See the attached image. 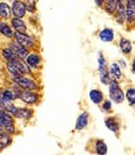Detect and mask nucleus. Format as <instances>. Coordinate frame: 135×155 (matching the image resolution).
<instances>
[{"label":"nucleus","instance_id":"obj_26","mask_svg":"<svg viewBox=\"0 0 135 155\" xmlns=\"http://www.w3.org/2000/svg\"><path fill=\"white\" fill-rule=\"evenodd\" d=\"M125 98L130 105H135V89L129 88L125 92Z\"/></svg>","mask_w":135,"mask_h":155},{"label":"nucleus","instance_id":"obj_32","mask_svg":"<svg viewBox=\"0 0 135 155\" xmlns=\"http://www.w3.org/2000/svg\"><path fill=\"white\" fill-rule=\"evenodd\" d=\"M132 73H134V74H135V58L133 59V61H132Z\"/></svg>","mask_w":135,"mask_h":155},{"label":"nucleus","instance_id":"obj_18","mask_svg":"<svg viewBox=\"0 0 135 155\" xmlns=\"http://www.w3.org/2000/svg\"><path fill=\"white\" fill-rule=\"evenodd\" d=\"M99 38L102 42H111L114 39V31L111 28H104L99 33Z\"/></svg>","mask_w":135,"mask_h":155},{"label":"nucleus","instance_id":"obj_8","mask_svg":"<svg viewBox=\"0 0 135 155\" xmlns=\"http://www.w3.org/2000/svg\"><path fill=\"white\" fill-rule=\"evenodd\" d=\"M89 120V113L88 112H83L78 115V117L76 118L75 123V130L80 131V130H83L85 127H87Z\"/></svg>","mask_w":135,"mask_h":155},{"label":"nucleus","instance_id":"obj_25","mask_svg":"<svg viewBox=\"0 0 135 155\" xmlns=\"http://www.w3.org/2000/svg\"><path fill=\"white\" fill-rule=\"evenodd\" d=\"M99 75H100V81L102 85H110V83L112 81V78L109 74V71H104V72H100L99 73Z\"/></svg>","mask_w":135,"mask_h":155},{"label":"nucleus","instance_id":"obj_9","mask_svg":"<svg viewBox=\"0 0 135 155\" xmlns=\"http://www.w3.org/2000/svg\"><path fill=\"white\" fill-rule=\"evenodd\" d=\"M14 125V116L11 115L9 112L1 110V116H0V126L1 128H5V127Z\"/></svg>","mask_w":135,"mask_h":155},{"label":"nucleus","instance_id":"obj_1","mask_svg":"<svg viewBox=\"0 0 135 155\" xmlns=\"http://www.w3.org/2000/svg\"><path fill=\"white\" fill-rule=\"evenodd\" d=\"M13 80V83L20 86L24 90H31L35 91L38 89V85L34 79L29 78L27 75H22V76H16V77H11Z\"/></svg>","mask_w":135,"mask_h":155},{"label":"nucleus","instance_id":"obj_15","mask_svg":"<svg viewBox=\"0 0 135 155\" xmlns=\"http://www.w3.org/2000/svg\"><path fill=\"white\" fill-rule=\"evenodd\" d=\"M12 28H13L12 26H10L9 24H7L5 21L0 22V33H1L2 36L7 37V38H13L16 31H13Z\"/></svg>","mask_w":135,"mask_h":155},{"label":"nucleus","instance_id":"obj_3","mask_svg":"<svg viewBox=\"0 0 135 155\" xmlns=\"http://www.w3.org/2000/svg\"><path fill=\"white\" fill-rule=\"evenodd\" d=\"M13 39L16 40V42H19L20 45H22L23 47L29 49V48H33L34 45H35V40L31 35H27L26 33H21V31H16L14 33V37Z\"/></svg>","mask_w":135,"mask_h":155},{"label":"nucleus","instance_id":"obj_13","mask_svg":"<svg viewBox=\"0 0 135 155\" xmlns=\"http://www.w3.org/2000/svg\"><path fill=\"white\" fill-rule=\"evenodd\" d=\"M33 116V110L27 109V107H19L14 114V117L19 119H29Z\"/></svg>","mask_w":135,"mask_h":155},{"label":"nucleus","instance_id":"obj_17","mask_svg":"<svg viewBox=\"0 0 135 155\" xmlns=\"http://www.w3.org/2000/svg\"><path fill=\"white\" fill-rule=\"evenodd\" d=\"M12 14V7H10L8 3L3 2V1L0 3V16L2 20H9L11 18Z\"/></svg>","mask_w":135,"mask_h":155},{"label":"nucleus","instance_id":"obj_22","mask_svg":"<svg viewBox=\"0 0 135 155\" xmlns=\"http://www.w3.org/2000/svg\"><path fill=\"white\" fill-rule=\"evenodd\" d=\"M12 143V137H11V134L7 131H1L0 134V145H1V149H5L8 147L9 145Z\"/></svg>","mask_w":135,"mask_h":155},{"label":"nucleus","instance_id":"obj_19","mask_svg":"<svg viewBox=\"0 0 135 155\" xmlns=\"http://www.w3.org/2000/svg\"><path fill=\"white\" fill-rule=\"evenodd\" d=\"M105 125L110 131H112L113 134H118L120 130V124L117 122V119L114 117H108L105 119Z\"/></svg>","mask_w":135,"mask_h":155},{"label":"nucleus","instance_id":"obj_28","mask_svg":"<svg viewBox=\"0 0 135 155\" xmlns=\"http://www.w3.org/2000/svg\"><path fill=\"white\" fill-rule=\"evenodd\" d=\"M25 5H26V10L29 12L33 13L36 10V5H35V0H26L25 1Z\"/></svg>","mask_w":135,"mask_h":155},{"label":"nucleus","instance_id":"obj_14","mask_svg":"<svg viewBox=\"0 0 135 155\" xmlns=\"http://www.w3.org/2000/svg\"><path fill=\"white\" fill-rule=\"evenodd\" d=\"M119 48L121 50L122 53L124 54H130L132 53V50H133V46H132V42L126 38H120V41H119Z\"/></svg>","mask_w":135,"mask_h":155},{"label":"nucleus","instance_id":"obj_6","mask_svg":"<svg viewBox=\"0 0 135 155\" xmlns=\"http://www.w3.org/2000/svg\"><path fill=\"white\" fill-rule=\"evenodd\" d=\"M125 12L127 23L133 24L135 22V0H125Z\"/></svg>","mask_w":135,"mask_h":155},{"label":"nucleus","instance_id":"obj_24","mask_svg":"<svg viewBox=\"0 0 135 155\" xmlns=\"http://www.w3.org/2000/svg\"><path fill=\"white\" fill-rule=\"evenodd\" d=\"M106 11L109 14H113L117 10V5L119 0H106Z\"/></svg>","mask_w":135,"mask_h":155},{"label":"nucleus","instance_id":"obj_2","mask_svg":"<svg viewBox=\"0 0 135 155\" xmlns=\"http://www.w3.org/2000/svg\"><path fill=\"white\" fill-rule=\"evenodd\" d=\"M109 97L114 103L120 104L124 101L125 93L123 92L122 88L120 87L117 80H112L109 85Z\"/></svg>","mask_w":135,"mask_h":155},{"label":"nucleus","instance_id":"obj_12","mask_svg":"<svg viewBox=\"0 0 135 155\" xmlns=\"http://www.w3.org/2000/svg\"><path fill=\"white\" fill-rule=\"evenodd\" d=\"M108 71H109V74L111 76L112 80H120L122 78V71H121V67L118 63H111L108 67Z\"/></svg>","mask_w":135,"mask_h":155},{"label":"nucleus","instance_id":"obj_29","mask_svg":"<svg viewBox=\"0 0 135 155\" xmlns=\"http://www.w3.org/2000/svg\"><path fill=\"white\" fill-rule=\"evenodd\" d=\"M111 101L109 100H105L104 102H102V110L104 111H110L111 110Z\"/></svg>","mask_w":135,"mask_h":155},{"label":"nucleus","instance_id":"obj_20","mask_svg":"<svg viewBox=\"0 0 135 155\" xmlns=\"http://www.w3.org/2000/svg\"><path fill=\"white\" fill-rule=\"evenodd\" d=\"M89 99L95 104H100L105 101L104 94L99 89H93V90L89 91Z\"/></svg>","mask_w":135,"mask_h":155},{"label":"nucleus","instance_id":"obj_31","mask_svg":"<svg viewBox=\"0 0 135 155\" xmlns=\"http://www.w3.org/2000/svg\"><path fill=\"white\" fill-rule=\"evenodd\" d=\"M95 3H96V5H98V7H101V5L105 3V0H95Z\"/></svg>","mask_w":135,"mask_h":155},{"label":"nucleus","instance_id":"obj_4","mask_svg":"<svg viewBox=\"0 0 135 155\" xmlns=\"http://www.w3.org/2000/svg\"><path fill=\"white\" fill-rule=\"evenodd\" d=\"M8 47H10L11 49L13 50V52L18 55L19 59L24 60V61H25L26 58L29 57V49L25 48V47H23L22 45H20L19 42H16V40L11 41Z\"/></svg>","mask_w":135,"mask_h":155},{"label":"nucleus","instance_id":"obj_5","mask_svg":"<svg viewBox=\"0 0 135 155\" xmlns=\"http://www.w3.org/2000/svg\"><path fill=\"white\" fill-rule=\"evenodd\" d=\"M12 13L14 18H24L26 14V5H25V2L21 1V0H14L12 2Z\"/></svg>","mask_w":135,"mask_h":155},{"label":"nucleus","instance_id":"obj_11","mask_svg":"<svg viewBox=\"0 0 135 155\" xmlns=\"http://www.w3.org/2000/svg\"><path fill=\"white\" fill-rule=\"evenodd\" d=\"M25 62L29 64V66L31 67L32 70H36V68H38L40 63H42V58H40V55L38 53L34 52V53L29 54V57L26 58Z\"/></svg>","mask_w":135,"mask_h":155},{"label":"nucleus","instance_id":"obj_16","mask_svg":"<svg viewBox=\"0 0 135 155\" xmlns=\"http://www.w3.org/2000/svg\"><path fill=\"white\" fill-rule=\"evenodd\" d=\"M11 26L16 31H21V33H26V25L23 22V20L20 18H11Z\"/></svg>","mask_w":135,"mask_h":155},{"label":"nucleus","instance_id":"obj_30","mask_svg":"<svg viewBox=\"0 0 135 155\" xmlns=\"http://www.w3.org/2000/svg\"><path fill=\"white\" fill-rule=\"evenodd\" d=\"M118 64L120 65V67H121V68H125V66H126V65H125L124 60H119V62H118Z\"/></svg>","mask_w":135,"mask_h":155},{"label":"nucleus","instance_id":"obj_23","mask_svg":"<svg viewBox=\"0 0 135 155\" xmlns=\"http://www.w3.org/2000/svg\"><path fill=\"white\" fill-rule=\"evenodd\" d=\"M95 152L97 155H106L108 152L107 143L102 140H96L95 142Z\"/></svg>","mask_w":135,"mask_h":155},{"label":"nucleus","instance_id":"obj_7","mask_svg":"<svg viewBox=\"0 0 135 155\" xmlns=\"http://www.w3.org/2000/svg\"><path fill=\"white\" fill-rule=\"evenodd\" d=\"M125 0H119L117 5V10H116V20L119 23H124L126 21V12H125Z\"/></svg>","mask_w":135,"mask_h":155},{"label":"nucleus","instance_id":"obj_21","mask_svg":"<svg viewBox=\"0 0 135 155\" xmlns=\"http://www.w3.org/2000/svg\"><path fill=\"white\" fill-rule=\"evenodd\" d=\"M2 58L5 59V62H13V61H16L19 59L18 55L13 52V50L10 47H5L2 49Z\"/></svg>","mask_w":135,"mask_h":155},{"label":"nucleus","instance_id":"obj_10","mask_svg":"<svg viewBox=\"0 0 135 155\" xmlns=\"http://www.w3.org/2000/svg\"><path fill=\"white\" fill-rule=\"evenodd\" d=\"M0 98H1V103H12L13 101L18 99L16 92L13 91V89H3L1 91V94H0Z\"/></svg>","mask_w":135,"mask_h":155},{"label":"nucleus","instance_id":"obj_27","mask_svg":"<svg viewBox=\"0 0 135 155\" xmlns=\"http://www.w3.org/2000/svg\"><path fill=\"white\" fill-rule=\"evenodd\" d=\"M97 65H98V71H99V73L108 70V68H107L106 59H105V57L102 54H101V53H99V55H98V60H97Z\"/></svg>","mask_w":135,"mask_h":155}]
</instances>
